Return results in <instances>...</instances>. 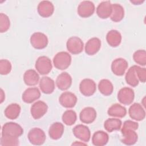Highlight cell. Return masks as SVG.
<instances>
[{
	"mask_svg": "<svg viewBox=\"0 0 146 146\" xmlns=\"http://www.w3.org/2000/svg\"><path fill=\"white\" fill-rule=\"evenodd\" d=\"M71 56L67 52L60 51L58 52L53 58V63L55 67L58 70L67 69L71 64Z\"/></svg>",
	"mask_w": 146,
	"mask_h": 146,
	"instance_id": "1",
	"label": "cell"
},
{
	"mask_svg": "<svg viewBox=\"0 0 146 146\" xmlns=\"http://www.w3.org/2000/svg\"><path fill=\"white\" fill-rule=\"evenodd\" d=\"M23 133L22 127L14 122H7L3 124L2 128V135H7L15 137H19Z\"/></svg>",
	"mask_w": 146,
	"mask_h": 146,
	"instance_id": "2",
	"label": "cell"
},
{
	"mask_svg": "<svg viewBox=\"0 0 146 146\" xmlns=\"http://www.w3.org/2000/svg\"><path fill=\"white\" fill-rule=\"evenodd\" d=\"M30 143L35 145H42L46 139L44 132L39 128H33L31 129L27 135Z\"/></svg>",
	"mask_w": 146,
	"mask_h": 146,
	"instance_id": "3",
	"label": "cell"
},
{
	"mask_svg": "<svg viewBox=\"0 0 146 146\" xmlns=\"http://www.w3.org/2000/svg\"><path fill=\"white\" fill-rule=\"evenodd\" d=\"M35 67L38 73L43 75L48 74L52 68L51 60L46 56H39L35 62Z\"/></svg>",
	"mask_w": 146,
	"mask_h": 146,
	"instance_id": "4",
	"label": "cell"
},
{
	"mask_svg": "<svg viewBox=\"0 0 146 146\" xmlns=\"http://www.w3.org/2000/svg\"><path fill=\"white\" fill-rule=\"evenodd\" d=\"M66 47L70 53L76 55L79 54L83 51L84 43L80 38L78 36H72L67 40Z\"/></svg>",
	"mask_w": 146,
	"mask_h": 146,
	"instance_id": "5",
	"label": "cell"
},
{
	"mask_svg": "<svg viewBox=\"0 0 146 146\" xmlns=\"http://www.w3.org/2000/svg\"><path fill=\"white\" fill-rule=\"evenodd\" d=\"M48 43L47 36L40 32H36L32 34L30 37V43L32 46L38 50L46 47Z\"/></svg>",
	"mask_w": 146,
	"mask_h": 146,
	"instance_id": "6",
	"label": "cell"
},
{
	"mask_svg": "<svg viewBox=\"0 0 146 146\" xmlns=\"http://www.w3.org/2000/svg\"><path fill=\"white\" fill-rule=\"evenodd\" d=\"M79 90L84 96H90L95 92L96 84L92 79L88 78L84 79L80 83Z\"/></svg>",
	"mask_w": 146,
	"mask_h": 146,
	"instance_id": "7",
	"label": "cell"
},
{
	"mask_svg": "<svg viewBox=\"0 0 146 146\" xmlns=\"http://www.w3.org/2000/svg\"><path fill=\"white\" fill-rule=\"evenodd\" d=\"M135 94L133 90L129 87H123L117 93V99L124 105L131 104L134 100Z\"/></svg>",
	"mask_w": 146,
	"mask_h": 146,
	"instance_id": "8",
	"label": "cell"
},
{
	"mask_svg": "<svg viewBox=\"0 0 146 146\" xmlns=\"http://www.w3.org/2000/svg\"><path fill=\"white\" fill-rule=\"evenodd\" d=\"M95 10V5L90 1H84L80 3L78 7V14L82 18H88L91 17Z\"/></svg>",
	"mask_w": 146,
	"mask_h": 146,
	"instance_id": "9",
	"label": "cell"
},
{
	"mask_svg": "<svg viewBox=\"0 0 146 146\" xmlns=\"http://www.w3.org/2000/svg\"><path fill=\"white\" fill-rule=\"evenodd\" d=\"M48 106L47 104L43 101L39 100L31 106L30 112L34 119H39L46 114Z\"/></svg>",
	"mask_w": 146,
	"mask_h": 146,
	"instance_id": "10",
	"label": "cell"
},
{
	"mask_svg": "<svg viewBox=\"0 0 146 146\" xmlns=\"http://www.w3.org/2000/svg\"><path fill=\"white\" fill-rule=\"evenodd\" d=\"M77 100L76 96L74 93L68 91L63 92L59 98V103L62 106L67 108H73L76 105Z\"/></svg>",
	"mask_w": 146,
	"mask_h": 146,
	"instance_id": "11",
	"label": "cell"
},
{
	"mask_svg": "<svg viewBox=\"0 0 146 146\" xmlns=\"http://www.w3.org/2000/svg\"><path fill=\"white\" fill-rule=\"evenodd\" d=\"M74 135L83 142L89 141L91 137L90 130L88 127L83 124H78L72 129Z\"/></svg>",
	"mask_w": 146,
	"mask_h": 146,
	"instance_id": "12",
	"label": "cell"
},
{
	"mask_svg": "<svg viewBox=\"0 0 146 146\" xmlns=\"http://www.w3.org/2000/svg\"><path fill=\"white\" fill-rule=\"evenodd\" d=\"M128 113L131 119L136 121H141L145 117V110L140 104L137 103H135L129 107Z\"/></svg>",
	"mask_w": 146,
	"mask_h": 146,
	"instance_id": "13",
	"label": "cell"
},
{
	"mask_svg": "<svg viewBox=\"0 0 146 146\" xmlns=\"http://www.w3.org/2000/svg\"><path fill=\"white\" fill-rule=\"evenodd\" d=\"M128 64L127 61L121 58L115 59L111 64V70L117 76H122L127 69Z\"/></svg>",
	"mask_w": 146,
	"mask_h": 146,
	"instance_id": "14",
	"label": "cell"
},
{
	"mask_svg": "<svg viewBox=\"0 0 146 146\" xmlns=\"http://www.w3.org/2000/svg\"><path fill=\"white\" fill-rule=\"evenodd\" d=\"M55 82L59 90L62 91L67 90L72 84V78L68 73L63 72L58 76Z\"/></svg>",
	"mask_w": 146,
	"mask_h": 146,
	"instance_id": "15",
	"label": "cell"
},
{
	"mask_svg": "<svg viewBox=\"0 0 146 146\" xmlns=\"http://www.w3.org/2000/svg\"><path fill=\"white\" fill-rule=\"evenodd\" d=\"M96 117V111L91 107H87L83 108L79 114L80 121L86 124L93 123Z\"/></svg>",
	"mask_w": 146,
	"mask_h": 146,
	"instance_id": "16",
	"label": "cell"
},
{
	"mask_svg": "<svg viewBox=\"0 0 146 146\" xmlns=\"http://www.w3.org/2000/svg\"><path fill=\"white\" fill-rule=\"evenodd\" d=\"M40 97V92L37 87L27 88L22 94V99L26 103H32Z\"/></svg>",
	"mask_w": 146,
	"mask_h": 146,
	"instance_id": "17",
	"label": "cell"
},
{
	"mask_svg": "<svg viewBox=\"0 0 146 146\" xmlns=\"http://www.w3.org/2000/svg\"><path fill=\"white\" fill-rule=\"evenodd\" d=\"M37 10L39 15L44 18H47L52 15L54 7L50 1H43L38 4Z\"/></svg>",
	"mask_w": 146,
	"mask_h": 146,
	"instance_id": "18",
	"label": "cell"
},
{
	"mask_svg": "<svg viewBox=\"0 0 146 146\" xmlns=\"http://www.w3.org/2000/svg\"><path fill=\"white\" fill-rule=\"evenodd\" d=\"M112 12V4L110 1H102L96 8V14L102 19H107L110 17Z\"/></svg>",
	"mask_w": 146,
	"mask_h": 146,
	"instance_id": "19",
	"label": "cell"
},
{
	"mask_svg": "<svg viewBox=\"0 0 146 146\" xmlns=\"http://www.w3.org/2000/svg\"><path fill=\"white\" fill-rule=\"evenodd\" d=\"M101 47V41L98 38L94 37L90 39L85 45V52L88 55L96 54Z\"/></svg>",
	"mask_w": 146,
	"mask_h": 146,
	"instance_id": "20",
	"label": "cell"
},
{
	"mask_svg": "<svg viewBox=\"0 0 146 146\" xmlns=\"http://www.w3.org/2000/svg\"><path fill=\"white\" fill-rule=\"evenodd\" d=\"M39 88L43 93L50 94L55 90V82L50 77L43 76L39 81Z\"/></svg>",
	"mask_w": 146,
	"mask_h": 146,
	"instance_id": "21",
	"label": "cell"
},
{
	"mask_svg": "<svg viewBox=\"0 0 146 146\" xmlns=\"http://www.w3.org/2000/svg\"><path fill=\"white\" fill-rule=\"evenodd\" d=\"M64 125L59 122L52 123L49 128L48 135L50 138L53 140H58L60 139L64 132Z\"/></svg>",
	"mask_w": 146,
	"mask_h": 146,
	"instance_id": "22",
	"label": "cell"
},
{
	"mask_svg": "<svg viewBox=\"0 0 146 146\" xmlns=\"http://www.w3.org/2000/svg\"><path fill=\"white\" fill-rule=\"evenodd\" d=\"M23 80L27 86H35L39 81V75L35 70L30 69L26 71L24 73Z\"/></svg>",
	"mask_w": 146,
	"mask_h": 146,
	"instance_id": "23",
	"label": "cell"
},
{
	"mask_svg": "<svg viewBox=\"0 0 146 146\" xmlns=\"http://www.w3.org/2000/svg\"><path fill=\"white\" fill-rule=\"evenodd\" d=\"M121 134L123 136V139L121 142L127 145H132L135 144L138 139V136L135 131L133 129L121 130Z\"/></svg>",
	"mask_w": 146,
	"mask_h": 146,
	"instance_id": "24",
	"label": "cell"
},
{
	"mask_svg": "<svg viewBox=\"0 0 146 146\" xmlns=\"http://www.w3.org/2000/svg\"><path fill=\"white\" fill-rule=\"evenodd\" d=\"M121 38V34L116 30L109 31L106 35V40L108 44L113 47H116L120 45Z\"/></svg>",
	"mask_w": 146,
	"mask_h": 146,
	"instance_id": "25",
	"label": "cell"
},
{
	"mask_svg": "<svg viewBox=\"0 0 146 146\" xmlns=\"http://www.w3.org/2000/svg\"><path fill=\"white\" fill-rule=\"evenodd\" d=\"M109 140V136L107 133L103 131H98L95 132L92 137V142L94 145L103 146L107 144Z\"/></svg>",
	"mask_w": 146,
	"mask_h": 146,
	"instance_id": "26",
	"label": "cell"
},
{
	"mask_svg": "<svg viewBox=\"0 0 146 146\" xmlns=\"http://www.w3.org/2000/svg\"><path fill=\"white\" fill-rule=\"evenodd\" d=\"M124 17V10L123 7L118 3L112 4V12L110 15L111 19L118 22L121 21Z\"/></svg>",
	"mask_w": 146,
	"mask_h": 146,
	"instance_id": "27",
	"label": "cell"
},
{
	"mask_svg": "<svg viewBox=\"0 0 146 146\" xmlns=\"http://www.w3.org/2000/svg\"><path fill=\"white\" fill-rule=\"evenodd\" d=\"M108 115L109 116L116 117L122 118L126 115V108L118 103L112 104L108 110Z\"/></svg>",
	"mask_w": 146,
	"mask_h": 146,
	"instance_id": "28",
	"label": "cell"
},
{
	"mask_svg": "<svg viewBox=\"0 0 146 146\" xmlns=\"http://www.w3.org/2000/svg\"><path fill=\"white\" fill-rule=\"evenodd\" d=\"M21 110V107L18 104L11 103L5 108L4 113L7 118L14 120L19 116Z\"/></svg>",
	"mask_w": 146,
	"mask_h": 146,
	"instance_id": "29",
	"label": "cell"
},
{
	"mask_svg": "<svg viewBox=\"0 0 146 146\" xmlns=\"http://www.w3.org/2000/svg\"><path fill=\"white\" fill-rule=\"evenodd\" d=\"M125 79L127 83L132 87H136L139 84V80L136 72L135 65L131 66L128 69L125 74Z\"/></svg>",
	"mask_w": 146,
	"mask_h": 146,
	"instance_id": "30",
	"label": "cell"
},
{
	"mask_svg": "<svg viewBox=\"0 0 146 146\" xmlns=\"http://www.w3.org/2000/svg\"><path fill=\"white\" fill-rule=\"evenodd\" d=\"M98 89L104 96H109L113 91V86L110 80L106 79H102L98 84Z\"/></svg>",
	"mask_w": 146,
	"mask_h": 146,
	"instance_id": "31",
	"label": "cell"
},
{
	"mask_svg": "<svg viewBox=\"0 0 146 146\" xmlns=\"http://www.w3.org/2000/svg\"><path fill=\"white\" fill-rule=\"evenodd\" d=\"M121 124L122 122L120 119L109 118L104 121V127L107 132H112L113 131L119 130L121 128Z\"/></svg>",
	"mask_w": 146,
	"mask_h": 146,
	"instance_id": "32",
	"label": "cell"
},
{
	"mask_svg": "<svg viewBox=\"0 0 146 146\" xmlns=\"http://www.w3.org/2000/svg\"><path fill=\"white\" fill-rule=\"evenodd\" d=\"M63 122L67 125H72L76 121L77 116L76 112L71 110H66L62 116Z\"/></svg>",
	"mask_w": 146,
	"mask_h": 146,
	"instance_id": "33",
	"label": "cell"
},
{
	"mask_svg": "<svg viewBox=\"0 0 146 146\" xmlns=\"http://www.w3.org/2000/svg\"><path fill=\"white\" fill-rule=\"evenodd\" d=\"M134 61L138 64L144 66L146 64V52L144 50L136 51L133 55Z\"/></svg>",
	"mask_w": 146,
	"mask_h": 146,
	"instance_id": "34",
	"label": "cell"
},
{
	"mask_svg": "<svg viewBox=\"0 0 146 146\" xmlns=\"http://www.w3.org/2000/svg\"><path fill=\"white\" fill-rule=\"evenodd\" d=\"M0 144L2 146H16L19 145V140L18 137L7 135H2L1 137Z\"/></svg>",
	"mask_w": 146,
	"mask_h": 146,
	"instance_id": "35",
	"label": "cell"
},
{
	"mask_svg": "<svg viewBox=\"0 0 146 146\" xmlns=\"http://www.w3.org/2000/svg\"><path fill=\"white\" fill-rule=\"evenodd\" d=\"M10 21L7 15L3 13L0 14V32H6L10 28Z\"/></svg>",
	"mask_w": 146,
	"mask_h": 146,
	"instance_id": "36",
	"label": "cell"
},
{
	"mask_svg": "<svg viewBox=\"0 0 146 146\" xmlns=\"http://www.w3.org/2000/svg\"><path fill=\"white\" fill-rule=\"evenodd\" d=\"M11 64L9 60L7 59L0 60V74L1 75H7L11 72Z\"/></svg>",
	"mask_w": 146,
	"mask_h": 146,
	"instance_id": "37",
	"label": "cell"
},
{
	"mask_svg": "<svg viewBox=\"0 0 146 146\" xmlns=\"http://www.w3.org/2000/svg\"><path fill=\"white\" fill-rule=\"evenodd\" d=\"M136 72L139 79V80L142 83H145L146 80V69L145 68L141 67L135 65Z\"/></svg>",
	"mask_w": 146,
	"mask_h": 146,
	"instance_id": "38",
	"label": "cell"
},
{
	"mask_svg": "<svg viewBox=\"0 0 146 146\" xmlns=\"http://www.w3.org/2000/svg\"><path fill=\"white\" fill-rule=\"evenodd\" d=\"M138 127H139V124L137 122L133 121L132 120H128L124 122L123 125L121 130L133 129L134 131H136Z\"/></svg>",
	"mask_w": 146,
	"mask_h": 146,
	"instance_id": "39",
	"label": "cell"
},
{
	"mask_svg": "<svg viewBox=\"0 0 146 146\" xmlns=\"http://www.w3.org/2000/svg\"><path fill=\"white\" fill-rule=\"evenodd\" d=\"M0 95H1V103H2V102L4 101L5 100V93L3 91V90L1 88L0 90Z\"/></svg>",
	"mask_w": 146,
	"mask_h": 146,
	"instance_id": "40",
	"label": "cell"
},
{
	"mask_svg": "<svg viewBox=\"0 0 146 146\" xmlns=\"http://www.w3.org/2000/svg\"><path fill=\"white\" fill-rule=\"evenodd\" d=\"M130 2L134 5H140L144 2V0H131Z\"/></svg>",
	"mask_w": 146,
	"mask_h": 146,
	"instance_id": "41",
	"label": "cell"
},
{
	"mask_svg": "<svg viewBox=\"0 0 146 146\" xmlns=\"http://www.w3.org/2000/svg\"><path fill=\"white\" fill-rule=\"evenodd\" d=\"M72 145H86V144L83 143H80V142H75L74 143L72 144Z\"/></svg>",
	"mask_w": 146,
	"mask_h": 146,
	"instance_id": "42",
	"label": "cell"
}]
</instances>
